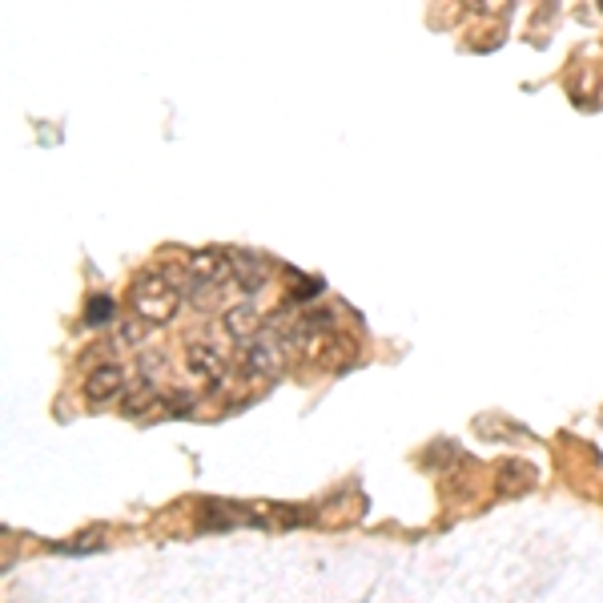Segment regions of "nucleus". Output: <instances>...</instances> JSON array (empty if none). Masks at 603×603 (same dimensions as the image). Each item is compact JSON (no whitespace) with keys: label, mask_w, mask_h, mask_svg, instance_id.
<instances>
[{"label":"nucleus","mask_w":603,"mask_h":603,"mask_svg":"<svg viewBox=\"0 0 603 603\" xmlns=\"http://www.w3.org/2000/svg\"><path fill=\"white\" fill-rule=\"evenodd\" d=\"M181 290H189V270H174V266H153L129 290L133 310L145 322H169L181 306Z\"/></svg>","instance_id":"1"},{"label":"nucleus","mask_w":603,"mask_h":603,"mask_svg":"<svg viewBox=\"0 0 603 603\" xmlns=\"http://www.w3.org/2000/svg\"><path fill=\"white\" fill-rule=\"evenodd\" d=\"M121 391H125V374H121V366H113V362H101V366L85 378V394H89V402H105Z\"/></svg>","instance_id":"2"},{"label":"nucleus","mask_w":603,"mask_h":603,"mask_svg":"<svg viewBox=\"0 0 603 603\" xmlns=\"http://www.w3.org/2000/svg\"><path fill=\"white\" fill-rule=\"evenodd\" d=\"M230 257H234V274L241 278V286H246L249 294L266 286V278H270V266H266L262 257H254V254H230Z\"/></svg>","instance_id":"3"},{"label":"nucleus","mask_w":603,"mask_h":603,"mask_svg":"<svg viewBox=\"0 0 603 603\" xmlns=\"http://www.w3.org/2000/svg\"><path fill=\"white\" fill-rule=\"evenodd\" d=\"M113 314H117L113 298L97 294V298L89 302V310H85V322H89V326H105V322H113Z\"/></svg>","instance_id":"4"}]
</instances>
